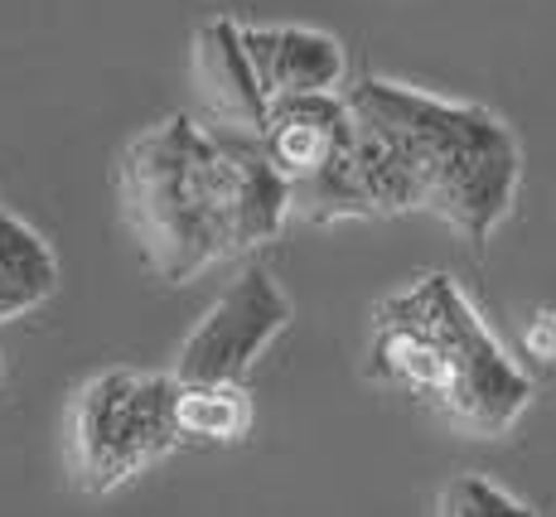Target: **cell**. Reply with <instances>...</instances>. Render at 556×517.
<instances>
[{
  "label": "cell",
  "instance_id": "1",
  "mask_svg": "<svg viewBox=\"0 0 556 517\" xmlns=\"http://www.w3.org/2000/svg\"><path fill=\"white\" fill-rule=\"evenodd\" d=\"M116 199L146 266L165 286H189L208 266L276 242L291 223L286 179L256 136L189 112L131 136L116 160Z\"/></svg>",
  "mask_w": 556,
  "mask_h": 517
},
{
  "label": "cell",
  "instance_id": "2",
  "mask_svg": "<svg viewBox=\"0 0 556 517\" xmlns=\"http://www.w3.org/2000/svg\"><path fill=\"white\" fill-rule=\"evenodd\" d=\"M344 97L397 160L416 209L451 223L465 242H489L504 228L522 189V146L504 116L397 78H358Z\"/></svg>",
  "mask_w": 556,
  "mask_h": 517
},
{
  "label": "cell",
  "instance_id": "3",
  "mask_svg": "<svg viewBox=\"0 0 556 517\" xmlns=\"http://www.w3.org/2000/svg\"><path fill=\"white\" fill-rule=\"evenodd\" d=\"M426 319H431V402L479 440L508 436L513 421L528 412L532 382L489 333L455 276H421Z\"/></svg>",
  "mask_w": 556,
  "mask_h": 517
},
{
  "label": "cell",
  "instance_id": "4",
  "mask_svg": "<svg viewBox=\"0 0 556 517\" xmlns=\"http://www.w3.org/2000/svg\"><path fill=\"white\" fill-rule=\"evenodd\" d=\"M175 373L106 368L78 387L68 412L73 474L88 493H112L179 445Z\"/></svg>",
  "mask_w": 556,
  "mask_h": 517
},
{
  "label": "cell",
  "instance_id": "5",
  "mask_svg": "<svg viewBox=\"0 0 556 517\" xmlns=\"http://www.w3.org/2000/svg\"><path fill=\"white\" fill-rule=\"evenodd\" d=\"M256 146L286 179L291 218L349 223L368 218V199L358 185V116L344 92L271 97L256 126Z\"/></svg>",
  "mask_w": 556,
  "mask_h": 517
},
{
  "label": "cell",
  "instance_id": "6",
  "mask_svg": "<svg viewBox=\"0 0 556 517\" xmlns=\"http://www.w3.org/2000/svg\"><path fill=\"white\" fill-rule=\"evenodd\" d=\"M295 305L266 266H242L232 286L203 310L175 353V382H242L252 363L291 329Z\"/></svg>",
  "mask_w": 556,
  "mask_h": 517
},
{
  "label": "cell",
  "instance_id": "7",
  "mask_svg": "<svg viewBox=\"0 0 556 517\" xmlns=\"http://www.w3.org/2000/svg\"><path fill=\"white\" fill-rule=\"evenodd\" d=\"M248 53L262 97H305V92H344L349 53L329 29L315 25H242Z\"/></svg>",
  "mask_w": 556,
  "mask_h": 517
},
{
  "label": "cell",
  "instance_id": "8",
  "mask_svg": "<svg viewBox=\"0 0 556 517\" xmlns=\"http://www.w3.org/2000/svg\"><path fill=\"white\" fill-rule=\"evenodd\" d=\"M194 88L213 126L256 136L266 116V97L242 53V25L232 15H213L194 29Z\"/></svg>",
  "mask_w": 556,
  "mask_h": 517
},
{
  "label": "cell",
  "instance_id": "9",
  "mask_svg": "<svg viewBox=\"0 0 556 517\" xmlns=\"http://www.w3.org/2000/svg\"><path fill=\"white\" fill-rule=\"evenodd\" d=\"M59 290V256L49 237L20 213L0 209V325L39 310Z\"/></svg>",
  "mask_w": 556,
  "mask_h": 517
},
{
  "label": "cell",
  "instance_id": "10",
  "mask_svg": "<svg viewBox=\"0 0 556 517\" xmlns=\"http://www.w3.org/2000/svg\"><path fill=\"white\" fill-rule=\"evenodd\" d=\"M179 440H242L252 430V396L242 382H179L175 392Z\"/></svg>",
  "mask_w": 556,
  "mask_h": 517
},
{
  "label": "cell",
  "instance_id": "11",
  "mask_svg": "<svg viewBox=\"0 0 556 517\" xmlns=\"http://www.w3.org/2000/svg\"><path fill=\"white\" fill-rule=\"evenodd\" d=\"M441 517H538L508 489L489 483L484 474H455L441 493Z\"/></svg>",
  "mask_w": 556,
  "mask_h": 517
},
{
  "label": "cell",
  "instance_id": "12",
  "mask_svg": "<svg viewBox=\"0 0 556 517\" xmlns=\"http://www.w3.org/2000/svg\"><path fill=\"white\" fill-rule=\"evenodd\" d=\"M528 353L542 363H556V310H542L528 325Z\"/></svg>",
  "mask_w": 556,
  "mask_h": 517
},
{
  "label": "cell",
  "instance_id": "13",
  "mask_svg": "<svg viewBox=\"0 0 556 517\" xmlns=\"http://www.w3.org/2000/svg\"><path fill=\"white\" fill-rule=\"evenodd\" d=\"M0 377H5V368H0Z\"/></svg>",
  "mask_w": 556,
  "mask_h": 517
}]
</instances>
